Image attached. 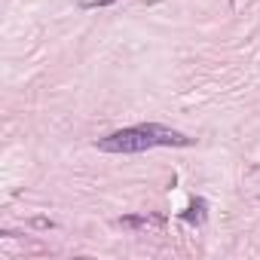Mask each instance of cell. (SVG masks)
Masks as SVG:
<instances>
[{"instance_id":"obj_4","label":"cell","mask_w":260,"mask_h":260,"mask_svg":"<svg viewBox=\"0 0 260 260\" xmlns=\"http://www.w3.org/2000/svg\"><path fill=\"white\" fill-rule=\"evenodd\" d=\"M110 4H119V0H80L83 10H101V7H110Z\"/></svg>"},{"instance_id":"obj_2","label":"cell","mask_w":260,"mask_h":260,"mask_svg":"<svg viewBox=\"0 0 260 260\" xmlns=\"http://www.w3.org/2000/svg\"><path fill=\"white\" fill-rule=\"evenodd\" d=\"M187 223H205V217H208V205H205V199H190V205H187V211L181 214Z\"/></svg>"},{"instance_id":"obj_3","label":"cell","mask_w":260,"mask_h":260,"mask_svg":"<svg viewBox=\"0 0 260 260\" xmlns=\"http://www.w3.org/2000/svg\"><path fill=\"white\" fill-rule=\"evenodd\" d=\"M147 223H150L147 214H125V217H119V226H128V230H138V226H147Z\"/></svg>"},{"instance_id":"obj_1","label":"cell","mask_w":260,"mask_h":260,"mask_svg":"<svg viewBox=\"0 0 260 260\" xmlns=\"http://www.w3.org/2000/svg\"><path fill=\"white\" fill-rule=\"evenodd\" d=\"M190 144L193 138H187L178 128H169L159 122H141V125H128L101 138L95 147L101 153H144L153 147H190Z\"/></svg>"}]
</instances>
